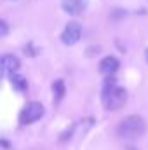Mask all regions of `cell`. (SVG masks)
Instances as JSON below:
<instances>
[{"label": "cell", "mask_w": 148, "mask_h": 150, "mask_svg": "<svg viewBox=\"0 0 148 150\" xmlns=\"http://www.w3.org/2000/svg\"><path fill=\"white\" fill-rule=\"evenodd\" d=\"M145 56H147V61H148V49H147V52H145Z\"/></svg>", "instance_id": "8fae6325"}, {"label": "cell", "mask_w": 148, "mask_h": 150, "mask_svg": "<svg viewBox=\"0 0 148 150\" xmlns=\"http://www.w3.org/2000/svg\"><path fill=\"white\" fill-rule=\"evenodd\" d=\"M19 67H21V63L14 54H2L0 56V72L12 74V72H18Z\"/></svg>", "instance_id": "8992f818"}, {"label": "cell", "mask_w": 148, "mask_h": 150, "mask_svg": "<svg viewBox=\"0 0 148 150\" xmlns=\"http://www.w3.org/2000/svg\"><path fill=\"white\" fill-rule=\"evenodd\" d=\"M42 115H44V105L38 103V101H30L21 110L19 120H21V124H33V122H37Z\"/></svg>", "instance_id": "3957f363"}, {"label": "cell", "mask_w": 148, "mask_h": 150, "mask_svg": "<svg viewBox=\"0 0 148 150\" xmlns=\"http://www.w3.org/2000/svg\"><path fill=\"white\" fill-rule=\"evenodd\" d=\"M101 100L106 110H118L124 107L125 100H127V91L120 86L115 84V80H106V84L103 86V93H101Z\"/></svg>", "instance_id": "6da1fadb"}, {"label": "cell", "mask_w": 148, "mask_h": 150, "mask_svg": "<svg viewBox=\"0 0 148 150\" xmlns=\"http://www.w3.org/2000/svg\"><path fill=\"white\" fill-rule=\"evenodd\" d=\"M9 33V26H7V23L5 21H2L0 19V37H5Z\"/></svg>", "instance_id": "30bf717a"}, {"label": "cell", "mask_w": 148, "mask_h": 150, "mask_svg": "<svg viewBox=\"0 0 148 150\" xmlns=\"http://www.w3.org/2000/svg\"><path fill=\"white\" fill-rule=\"evenodd\" d=\"M11 82H12L14 89H18V91H25V89H26V86H28V82H26L25 75L18 74V72H12V74H11Z\"/></svg>", "instance_id": "ba28073f"}, {"label": "cell", "mask_w": 148, "mask_h": 150, "mask_svg": "<svg viewBox=\"0 0 148 150\" xmlns=\"http://www.w3.org/2000/svg\"><path fill=\"white\" fill-rule=\"evenodd\" d=\"M118 67H120V65H118V59H117V58L106 56V58H103L101 63H99V72L103 75H106V77H111V75L118 70Z\"/></svg>", "instance_id": "52a82bcc"}, {"label": "cell", "mask_w": 148, "mask_h": 150, "mask_svg": "<svg viewBox=\"0 0 148 150\" xmlns=\"http://www.w3.org/2000/svg\"><path fill=\"white\" fill-rule=\"evenodd\" d=\"M145 129H147V124L140 115H129L118 124L117 134L124 140H136L145 134Z\"/></svg>", "instance_id": "7a4b0ae2"}, {"label": "cell", "mask_w": 148, "mask_h": 150, "mask_svg": "<svg viewBox=\"0 0 148 150\" xmlns=\"http://www.w3.org/2000/svg\"><path fill=\"white\" fill-rule=\"evenodd\" d=\"M89 0H63L61 5H63V11L68 12L70 16H78L85 11Z\"/></svg>", "instance_id": "5b68a950"}, {"label": "cell", "mask_w": 148, "mask_h": 150, "mask_svg": "<svg viewBox=\"0 0 148 150\" xmlns=\"http://www.w3.org/2000/svg\"><path fill=\"white\" fill-rule=\"evenodd\" d=\"M52 87H54V98H56V101H59L63 98V94H65V82L63 80H56L52 84Z\"/></svg>", "instance_id": "9c48e42d"}, {"label": "cell", "mask_w": 148, "mask_h": 150, "mask_svg": "<svg viewBox=\"0 0 148 150\" xmlns=\"http://www.w3.org/2000/svg\"><path fill=\"white\" fill-rule=\"evenodd\" d=\"M80 37H82V26H80L77 21H70V23L65 26L63 33H61V40H63V44H66V45L77 44V42L80 40Z\"/></svg>", "instance_id": "277c9868"}]
</instances>
